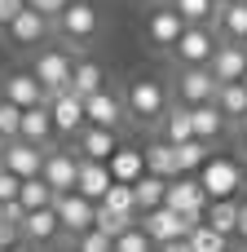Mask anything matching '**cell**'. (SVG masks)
<instances>
[{"mask_svg":"<svg viewBox=\"0 0 247 252\" xmlns=\"http://www.w3.org/2000/svg\"><path fill=\"white\" fill-rule=\"evenodd\" d=\"M106 89V71L97 66V62H75V75H71V93L75 97H93V93H102Z\"/></svg>","mask_w":247,"mask_h":252,"instance_id":"83f0119b","label":"cell"},{"mask_svg":"<svg viewBox=\"0 0 247 252\" xmlns=\"http://www.w3.org/2000/svg\"><path fill=\"white\" fill-rule=\"evenodd\" d=\"M217 111L230 120V124H247V84H221L217 89Z\"/></svg>","mask_w":247,"mask_h":252,"instance_id":"4316f807","label":"cell"},{"mask_svg":"<svg viewBox=\"0 0 247 252\" xmlns=\"http://www.w3.org/2000/svg\"><path fill=\"white\" fill-rule=\"evenodd\" d=\"M0 137L4 142H18L22 137V111L13 102H0Z\"/></svg>","mask_w":247,"mask_h":252,"instance_id":"74e56055","label":"cell"},{"mask_svg":"<svg viewBox=\"0 0 247 252\" xmlns=\"http://www.w3.org/2000/svg\"><path fill=\"white\" fill-rule=\"evenodd\" d=\"M31 75L40 80V89L53 97V93H66L71 89V75H75V58L66 49H44L35 62H31Z\"/></svg>","mask_w":247,"mask_h":252,"instance_id":"7a4b0ae2","label":"cell"},{"mask_svg":"<svg viewBox=\"0 0 247 252\" xmlns=\"http://www.w3.org/2000/svg\"><path fill=\"white\" fill-rule=\"evenodd\" d=\"M159 252H190V244H186V239H177V244H164Z\"/></svg>","mask_w":247,"mask_h":252,"instance_id":"ee69618b","label":"cell"},{"mask_svg":"<svg viewBox=\"0 0 247 252\" xmlns=\"http://www.w3.org/2000/svg\"><path fill=\"white\" fill-rule=\"evenodd\" d=\"M172 9L181 13L186 27H208V22H217V0H172Z\"/></svg>","mask_w":247,"mask_h":252,"instance_id":"1f68e13d","label":"cell"},{"mask_svg":"<svg viewBox=\"0 0 247 252\" xmlns=\"http://www.w3.org/2000/svg\"><path fill=\"white\" fill-rule=\"evenodd\" d=\"M49 115H53V128L62 137H80L88 128V115H84V97H75L71 89L66 93H53L49 97Z\"/></svg>","mask_w":247,"mask_h":252,"instance_id":"ba28073f","label":"cell"},{"mask_svg":"<svg viewBox=\"0 0 247 252\" xmlns=\"http://www.w3.org/2000/svg\"><path fill=\"white\" fill-rule=\"evenodd\" d=\"M53 27H57L53 18H44V13H35V9H22V13L4 27V31H9V40H13V44L35 49V44H44V40L53 35Z\"/></svg>","mask_w":247,"mask_h":252,"instance_id":"4fadbf2b","label":"cell"},{"mask_svg":"<svg viewBox=\"0 0 247 252\" xmlns=\"http://www.w3.org/2000/svg\"><path fill=\"white\" fill-rule=\"evenodd\" d=\"M159 142H168V146H186V142H194V120H190V106H181V102H172L168 111H164V120H159Z\"/></svg>","mask_w":247,"mask_h":252,"instance_id":"d6986e66","label":"cell"},{"mask_svg":"<svg viewBox=\"0 0 247 252\" xmlns=\"http://www.w3.org/2000/svg\"><path fill=\"white\" fill-rule=\"evenodd\" d=\"M110 177L124 182V186H137V182L146 177V155L133 151V146H119V151L110 155Z\"/></svg>","mask_w":247,"mask_h":252,"instance_id":"d4e9b609","label":"cell"},{"mask_svg":"<svg viewBox=\"0 0 247 252\" xmlns=\"http://www.w3.org/2000/svg\"><path fill=\"white\" fill-rule=\"evenodd\" d=\"M0 89H4V102H13L18 111L49 106V93L40 89V80H35L31 71H13V75H4V80H0Z\"/></svg>","mask_w":247,"mask_h":252,"instance_id":"5bb4252c","label":"cell"},{"mask_svg":"<svg viewBox=\"0 0 247 252\" xmlns=\"http://www.w3.org/2000/svg\"><path fill=\"white\" fill-rule=\"evenodd\" d=\"M133 195H137V213H155V208H164V199H168V182L146 173V177L133 186Z\"/></svg>","mask_w":247,"mask_h":252,"instance_id":"f546056e","label":"cell"},{"mask_svg":"<svg viewBox=\"0 0 247 252\" xmlns=\"http://www.w3.org/2000/svg\"><path fill=\"white\" fill-rule=\"evenodd\" d=\"M186 244H190V252H230V239H225L221 230H212L208 221H203V226H194Z\"/></svg>","mask_w":247,"mask_h":252,"instance_id":"836d02e7","label":"cell"},{"mask_svg":"<svg viewBox=\"0 0 247 252\" xmlns=\"http://www.w3.org/2000/svg\"><path fill=\"white\" fill-rule=\"evenodd\" d=\"M217 4H234V0H217Z\"/></svg>","mask_w":247,"mask_h":252,"instance_id":"7dc6e473","label":"cell"},{"mask_svg":"<svg viewBox=\"0 0 247 252\" xmlns=\"http://www.w3.org/2000/svg\"><path fill=\"white\" fill-rule=\"evenodd\" d=\"M141 230L155 239V248H164V244L190 239L194 221H190V217H181V213H172V208H155V213H141Z\"/></svg>","mask_w":247,"mask_h":252,"instance_id":"52a82bcc","label":"cell"},{"mask_svg":"<svg viewBox=\"0 0 247 252\" xmlns=\"http://www.w3.org/2000/svg\"><path fill=\"white\" fill-rule=\"evenodd\" d=\"M217 75L208 71V66H181V75H177V102L181 106H208V102H217Z\"/></svg>","mask_w":247,"mask_h":252,"instance_id":"8992f818","label":"cell"},{"mask_svg":"<svg viewBox=\"0 0 247 252\" xmlns=\"http://www.w3.org/2000/svg\"><path fill=\"white\" fill-rule=\"evenodd\" d=\"M18 190H22V177H13L9 168H0V208L4 204H18Z\"/></svg>","mask_w":247,"mask_h":252,"instance_id":"ab89813d","label":"cell"},{"mask_svg":"<svg viewBox=\"0 0 247 252\" xmlns=\"http://www.w3.org/2000/svg\"><path fill=\"white\" fill-rule=\"evenodd\" d=\"M190 120H194V137H199V142H221L225 128H230V120L217 111V102H208V106H190Z\"/></svg>","mask_w":247,"mask_h":252,"instance_id":"cb8c5ba5","label":"cell"},{"mask_svg":"<svg viewBox=\"0 0 247 252\" xmlns=\"http://www.w3.org/2000/svg\"><path fill=\"white\" fill-rule=\"evenodd\" d=\"M203 164H208V142H186V146H177V173L181 177H194V173H203Z\"/></svg>","mask_w":247,"mask_h":252,"instance_id":"d6a6232c","label":"cell"},{"mask_svg":"<svg viewBox=\"0 0 247 252\" xmlns=\"http://www.w3.org/2000/svg\"><path fill=\"white\" fill-rule=\"evenodd\" d=\"M102 208H110V213H133V217H137V195H133V186H124V182H115V186L106 190V199H102Z\"/></svg>","mask_w":247,"mask_h":252,"instance_id":"d590c367","label":"cell"},{"mask_svg":"<svg viewBox=\"0 0 247 252\" xmlns=\"http://www.w3.org/2000/svg\"><path fill=\"white\" fill-rule=\"evenodd\" d=\"M119 151V137H115V128H97V124H88L84 133H80V159H97V164H110V155Z\"/></svg>","mask_w":247,"mask_h":252,"instance_id":"ffe728a7","label":"cell"},{"mask_svg":"<svg viewBox=\"0 0 247 252\" xmlns=\"http://www.w3.org/2000/svg\"><path fill=\"white\" fill-rule=\"evenodd\" d=\"M208 190H203V182L199 177H177V182H168V199H164V208H172V213H181V217H190L194 226H203V213H208Z\"/></svg>","mask_w":247,"mask_h":252,"instance_id":"3957f363","label":"cell"},{"mask_svg":"<svg viewBox=\"0 0 247 252\" xmlns=\"http://www.w3.org/2000/svg\"><path fill=\"white\" fill-rule=\"evenodd\" d=\"M4 252H31V248H27V244H18V248H4Z\"/></svg>","mask_w":247,"mask_h":252,"instance_id":"f6af8a7d","label":"cell"},{"mask_svg":"<svg viewBox=\"0 0 247 252\" xmlns=\"http://www.w3.org/2000/svg\"><path fill=\"white\" fill-rule=\"evenodd\" d=\"M146 35H150V44H159V49H177V40L186 35V22H181V13H177L172 4H159V9L150 13V22H146Z\"/></svg>","mask_w":247,"mask_h":252,"instance_id":"e0dca14e","label":"cell"},{"mask_svg":"<svg viewBox=\"0 0 247 252\" xmlns=\"http://www.w3.org/2000/svg\"><path fill=\"white\" fill-rule=\"evenodd\" d=\"M53 115H49V106H31V111H22V142H31V146H40V151H49V142H53Z\"/></svg>","mask_w":247,"mask_h":252,"instance_id":"7402d4cb","label":"cell"},{"mask_svg":"<svg viewBox=\"0 0 247 252\" xmlns=\"http://www.w3.org/2000/svg\"><path fill=\"white\" fill-rule=\"evenodd\" d=\"M208 71L217 75V84H239V80L247 75V44L221 40L217 53H212V62H208Z\"/></svg>","mask_w":247,"mask_h":252,"instance_id":"9a60e30c","label":"cell"},{"mask_svg":"<svg viewBox=\"0 0 247 252\" xmlns=\"http://www.w3.org/2000/svg\"><path fill=\"white\" fill-rule=\"evenodd\" d=\"M217 31H221L230 44H247V0L217 4Z\"/></svg>","mask_w":247,"mask_h":252,"instance_id":"603a6c76","label":"cell"},{"mask_svg":"<svg viewBox=\"0 0 247 252\" xmlns=\"http://www.w3.org/2000/svg\"><path fill=\"white\" fill-rule=\"evenodd\" d=\"M4 146H9V142H4V137H0V155H4Z\"/></svg>","mask_w":247,"mask_h":252,"instance_id":"bcb514c9","label":"cell"},{"mask_svg":"<svg viewBox=\"0 0 247 252\" xmlns=\"http://www.w3.org/2000/svg\"><path fill=\"white\" fill-rule=\"evenodd\" d=\"M243 142H247V124H243Z\"/></svg>","mask_w":247,"mask_h":252,"instance_id":"c3c4849f","label":"cell"},{"mask_svg":"<svg viewBox=\"0 0 247 252\" xmlns=\"http://www.w3.org/2000/svg\"><path fill=\"white\" fill-rule=\"evenodd\" d=\"M71 0H27V9H35V13H44V18H62V9H66Z\"/></svg>","mask_w":247,"mask_h":252,"instance_id":"60d3db41","label":"cell"},{"mask_svg":"<svg viewBox=\"0 0 247 252\" xmlns=\"http://www.w3.org/2000/svg\"><path fill=\"white\" fill-rule=\"evenodd\" d=\"M44 182H49V190L53 195H71L75 190V182H80V155L75 151H49L44 155V173H40Z\"/></svg>","mask_w":247,"mask_h":252,"instance_id":"30bf717a","label":"cell"},{"mask_svg":"<svg viewBox=\"0 0 247 252\" xmlns=\"http://www.w3.org/2000/svg\"><path fill=\"white\" fill-rule=\"evenodd\" d=\"M243 84H247V75H243Z\"/></svg>","mask_w":247,"mask_h":252,"instance_id":"f907efd6","label":"cell"},{"mask_svg":"<svg viewBox=\"0 0 247 252\" xmlns=\"http://www.w3.org/2000/svg\"><path fill=\"white\" fill-rule=\"evenodd\" d=\"M97 27H102V18H97V9L88 4V0H71L66 9H62V18H57V31H62V40L66 44H88L93 35H97Z\"/></svg>","mask_w":247,"mask_h":252,"instance_id":"277c9868","label":"cell"},{"mask_svg":"<svg viewBox=\"0 0 247 252\" xmlns=\"http://www.w3.org/2000/svg\"><path fill=\"white\" fill-rule=\"evenodd\" d=\"M199 182H203L208 199H234V190H239L243 173H239V164H234V159H208V164H203V173H199Z\"/></svg>","mask_w":247,"mask_h":252,"instance_id":"7c38bea8","label":"cell"},{"mask_svg":"<svg viewBox=\"0 0 247 252\" xmlns=\"http://www.w3.org/2000/svg\"><path fill=\"white\" fill-rule=\"evenodd\" d=\"M75 252H115V239L93 226V230H84V235L75 239Z\"/></svg>","mask_w":247,"mask_h":252,"instance_id":"f35d334b","label":"cell"},{"mask_svg":"<svg viewBox=\"0 0 247 252\" xmlns=\"http://www.w3.org/2000/svg\"><path fill=\"white\" fill-rule=\"evenodd\" d=\"M115 252H159V248H155V239H150V235L141 230V221H137L133 230H124V235L115 239Z\"/></svg>","mask_w":247,"mask_h":252,"instance_id":"8d00e7d4","label":"cell"},{"mask_svg":"<svg viewBox=\"0 0 247 252\" xmlns=\"http://www.w3.org/2000/svg\"><path fill=\"white\" fill-rule=\"evenodd\" d=\"M0 102H4V89H0Z\"/></svg>","mask_w":247,"mask_h":252,"instance_id":"681fc988","label":"cell"},{"mask_svg":"<svg viewBox=\"0 0 247 252\" xmlns=\"http://www.w3.org/2000/svg\"><path fill=\"white\" fill-rule=\"evenodd\" d=\"M84 115H88V124H97V128H119V124L128 120V106H124V97H115L110 89H102V93L84 97Z\"/></svg>","mask_w":247,"mask_h":252,"instance_id":"2e32d148","label":"cell"},{"mask_svg":"<svg viewBox=\"0 0 247 252\" xmlns=\"http://www.w3.org/2000/svg\"><path fill=\"white\" fill-rule=\"evenodd\" d=\"M217 31H208V27H186V35L177 40V62L181 66H208L212 62V53H217Z\"/></svg>","mask_w":247,"mask_h":252,"instance_id":"9c48e42d","label":"cell"},{"mask_svg":"<svg viewBox=\"0 0 247 252\" xmlns=\"http://www.w3.org/2000/svg\"><path fill=\"white\" fill-rule=\"evenodd\" d=\"M203 221H208L212 230H221L225 239L239 235V199H212L208 213H203Z\"/></svg>","mask_w":247,"mask_h":252,"instance_id":"f1b7e54d","label":"cell"},{"mask_svg":"<svg viewBox=\"0 0 247 252\" xmlns=\"http://www.w3.org/2000/svg\"><path fill=\"white\" fill-rule=\"evenodd\" d=\"M44 155L49 151H40V146H31V142H9L4 146V155H0V168H9L13 177H22V182H31V177H40L44 173Z\"/></svg>","mask_w":247,"mask_h":252,"instance_id":"8fae6325","label":"cell"},{"mask_svg":"<svg viewBox=\"0 0 247 252\" xmlns=\"http://www.w3.org/2000/svg\"><path fill=\"white\" fill-rule=\"evenodd\" d=\"M18 204H22V213L53 208V190H49V182H44V177H31V182H22V190H18Z\"/></svg>","mask_w":247,"mask_h":252,"instance_id":"4dcf8cb0","label":"cell"},{"mask_svg":"<svg viewBox=\"0 0 247 252\" xmlns=\"http://www.w3.org/2000/svg\"><path fill=\"white\" fill-rule=\"evenodd\" d=\"M133 226H137V217H133V213H110V208H102V204H97V230H102V235L119 239V235H124V230H133Z\"/></svg>","mask_w":247,"mask_h":252,"instance_id":"e575fe53","label":"cell"},{"mask_svg":"<svg viewBox=\"0 0 247 252\" xmlns=\"http://www.w3.org/2000/svg\"><path fill=\"white\" fill-rule=\"evenodd\" d=\"M110 186H115V177H110V164L80 159V182H75V195H84L88 204H102Z\"/></svg>","mask_w":247,"mask_h":252,"instance_id":"ac0fdd59","label":"cell"},{"mask_svg":"<svg viewBox=\"0 0 247 252\" xmlns=\"http://www.w3.org/2000/svg\"><path fill=\"white\" fill-rule=\"evenodd\" d=\"M22 9H27V0H0V27H9Z\"/></svg>","mask_w":247,"mask_h":252,"instance_id":"b9f144b4","label":"cell"},{"mask_svg":"<svg viewBox=\"0 0 247 252\" xmlns=\"http://www.w3.org/2000/svg\"><path fill=\"white\" fill-rule=\"evenodd\" d=\"M124 106H128V115H133L137 124H159V120H164V111H168L172 102H168V89H164L159 80L141 75V80H133V84H128Z\"/></svg>","mask_w":247,"mask_h":252,"instance_id":"6da1fadb","label":"cell"},{"mask_svg":"<svg viewBox=\"0 0 247 252\" xmlns=\"http://www.w3.org/2000/svg\"><path fill=\"white\" fill-rule=\"evenodd\" d=\"M141 155H146V173H150V177H164V182H177V177H181V173H177V146L150 142Z\"/></svg>","mask_w":247,"mask_h":252,"instance_id":"484cf974","label":"cell"},{"mask_svg":"<svg viewBox=\"0 0 247 252\" xmlns=\"http://www.w3.org/2000/svg\"><path fill=\"white\" fill-rule=\"evenodd\" d=\"M62 235V221L53 208H40V213H27L22 217V244H53Z\"/></svg>","mask_w":247,"mask_h":252,"instance_id":"44dd1931","label":"cell"},{"mask_svg":"<svg viewBox=\"0 0 247 252\" xmlns=\"http://www.w3.org/2000/svg\"><path fill=\"white\" fill-rule=\"evenodd\" d=\"M53 213H57V221H62V235H71V239H80L84 230H93L97 226V204H88L84 195H53Z\"/></svg>","mask_w":247,"mask_h":252,"instance_id":"5b68a950","label":"cell"},{"mask_svg":"<svg viewBox=\"0 0 247 252\" xmlns=\"http://www.w3.org/2000/svg\"><path fill=\"white\" fill-rule=\"evenodd\" d=\"M239 239H247V199L239 204Z\"/></svg>","mask_w":247,"mask_h":252,"instance_id":"7bdbcfd3","label":"cell"}]
</instances>
